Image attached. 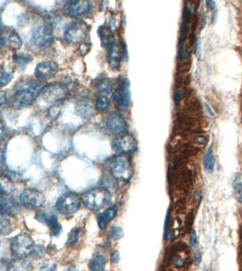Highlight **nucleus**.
<instances>
[{
	"mask_svg": "<svg viewBox=\"0 0 242 271\" xmlns=\"http://www.w3.org/2000/svg\"><path fill=\"white\" fill-rule=\"evenodd\" d=\"M47 84L44 81L33 78L20 79L13 88L9 105L15 109H22L31 106Z\"/></svg>",
	"mask_w": 242,
	"mask_h": 271,
	"instance_id": "1",
	"label": "nucleus"
},
{
	"mask_svg": "<svg viewBox=\"0 0 242 271\" xmlns=\"http://www.w3.org/2000/svg\"><path fill=\"white\" fill-rule=\"evenodd\" d=\"M36 245L26 232H20L10 241V250L16 259H26L34 254Z\"/></svg>",
	"mask_w": 242,
	"mask_h": 271,
	"instance_id": "2",
	"label": "nucleus"
},
{
	"mask_svg": "<svg viewBox=\"0 0 242 271\" xmlns=\"http://www.w3.org/2000/svg\"><path fill=\"white\" fill-rule=\"evenodd\" d=\"M112 201V195L104 188H96L85 193L82 198L86 208L91 210H99L105 208Z\"/></svg>",
	"mask_w": 242,
	"mask_h": 271,
	"instance_id": "3",
	"label": "nucleus"
},
{
	"mask_svg": "<svg viewBox=\"0 0 242 271\" xmlns=\"http://www.w3.org/2000/svg\"><path fill=\"white\" fill-rule=\"evenodd\" d=\"M109 168L116 179L127 181L132 177L130 159L125 155H119L113 158L110 161Z\"/></svg>",
	"mask_w": 242,
	"mask_h": 271,
	"instance_id": "4",
	"label": "nucleus"
},
{
	"mask_svg": "<svg viewBox=\"0 0 242 271\" xmlns=\"http://www.w3.org/2000/svg\"><path fill=\"white\" fill-rule=\"evenodd\" d=\"M88 24L82 20H75L70 22L65 27L64 37L68 43H82L88 33Z\"/></svg>",
	"mask_w": 242,
	"mask_h": 271,
	"instance_id": "5",
	"label": "nucleus"
},
{
	"mask_svg": "<svg viewBox=\"0 0 242 271\" xmlns=\"http://www.w3.org/2000/svg\"><path fill=\"white\" fill-rule=\"evenodd\" d=\"M119 87L112 92V99L115 105L121 110H127L130 105V88L128 79L121 77Z\"/></svg>",
	"mask_w": 242,
	"mask_h": 271,
	"instance_id": "6",
	"label": "nucleus"
},
{
	"mask_svg": "<svg viewBox=\"0 0 242 271\" xmlns=\"http://www.w3.org/2000/svg\"><path fill=\"white\" fill-rule=\"evenodd\" d=\"M20 203L28 210L39 209L44 205L46 198L44 193L36 188L23 190L19 196Z\"/></svg>",
	"mask_w": 242,
	"mask_h": 271,
	"instance_id": "7",
	"label": "nucleus"
},
{
	"mask_svg": "<svg viewBox=\"0 0 242 271\" xmlns=\"http://www.w3.org/2000/svg\"><path fill=\"white\" fill-rule=\"evenodd\" d=\"M81 206L80 198L72 193H64L55 203V208L63 215L73 214Z\"/></svg>",
	"mask_w": 242,
	"mask_h": 271,
	"instance_id": "8",
	"label": "nucleus"
},
{
	"mask_svg": "<svg viewBox=\"0 0 242 271\" xmlns=\"http://www.w3.org/2000/svg\"><path fill=\"white\" fill-rule=\"evenodd\" d=\"M68 89L63 84L55 83L47 85L41 92L42 98L48 103H55L67 97Z\"/></svg>",
	"mask_w": 242,
	"mask_h": 271,
	"instance_id": "9",
	"label": "nucleus"
},
{
	"mask_svg": "<svg viewBox=\"0 0 242 271\" xmlns=\"http://www.w3.org/2000/svg\"><path fill=\"white\" fill-rule=\"evenodd\" d=\"M106 127L111 134L117 136L125 134L127 129V124L122 114L113 112L107 116Z\"/></svg>",
	"mask_w": 242,
	"mask_h": 271,
	"instance_id": "10",
	"label": "nucleus"
},
{
	"mask_svg": "<svg viewBox=\"0 0 242 271\" xmlns=\"http://www.w3.org/2000/svg\"><path fill=\"white\" fill-rule=\"evenodd\" d=\"M54 33L50 26L41 25L35 28L32 34V41L38 48H47L53 43Z\"/></svg>",
	"mask_w": 242,
	"mask_h": 271,
	"instance_id": "11",
	"label": "nucleus"
},
{
	"mask_svg": "<svg viewBox=\"0 0 242 271\" xmlns=\"http://www.w3.org/2000/svg\"><path fill=\"white\" fill-rule=\"evenodd\" d=\"M112 149L119 155L134 152L137 149L135 139L130 134L116 136L112 140Z\"/></svg>",
	"mask_w": 242,
	"mask_h": 271,
	"instance_id": "12",
	"label": "nucleus"
},
{
	"mask_svg": "<svg viewBox=\"0 0 242 271\" xmlns=\"http://www.w3.org/2000/svg\"><path fill=\"white\" fill-rule=\"evenodd\" d=\"M35 218L40 223L46 225L49 228L51 236L58 237L63 231L62 225L59 223L58 217L53 213L44 210H38Z\"/></svg>",
	"mask_w": 242,
	"mask_h": 271,
	"instance_id": "13",
	"label": "nucleus"
},
{
	"mask_svg": "<svg viewBox=\"0 0 242 271\" xmlns=\"http://www.w3.org/2000/svg\"><path fill=\"white\" fill-rule=\"evenodd\" d=\"M91 2L90 1H84V0H73V1H67L65 3L64 9L67 14L71 16H82L88 12L91 9Z\"/></svg>",
	"mask_w": 242,
	"mask_h": 271,
	"instance_id": "14",
	"label": "nucleus"
},
{
	"mask_svg": "<svg viewBox=\"0 0 242 271\" xmlns=\"http://www.w3.org/2000/svg\"><path fill=\"white\" fill-rule=\"evenodd\" d=\"M58 65L56 62L48 60V61L40 62L36 65L35 69V74L37 78L40 80H45L52 78L58 72Z\"/></svg>",
	"mask_w": 242,
	"mask_h": 271,
	"instance_id": "15",
	"label": "nucleus"
},
{
	"mask_svg": "<svg viewBox=\"0 0 242 271\" xmlns=\"http://www.w3.org/2000/svg\"><path fill=\"white\" fill-rule=\"evenodd\" d=\"M106 48L108 50V62L109 67L112 70H117L121 66V52L119 45L114 38Z\"/></svg>",
	"mask_w": 242,
	"mask_h": 271,
	"instance_id": "16",
	"label": "nucleus"
},
{
	"mask_svg": "<svg viewBox=\"0 0 242 271\" xmlns=\"http://www.w3.org/2000/svg\"><path fill=\"white\" fill-rule=\"evenodd\" d=\"M2 35L4 44L10 49V50H19L22 46V40L21 37L18 35L17 32L13 29H7L4 32Z\"/></svg>",
	"mask_w": 242,
	"mask_h": 271,
	"instance_id": "17",
	"label": "nucleus"
},
{
	"mask_svg": "<svg viewBox=\"0 0 242 271\" xmlns=\"http://www.w3.org/2000/svg\"><path fill=\"white\" fill-rule=\"evenodd\" d=\"M117 206L114 205V206L109 207L107 210H104L100 214L97 215V224H98L99 228L102 229V230L106 228L108 224L110 223L113 219L117 216Z\"/></svg>",
	"mask_w": 242,
	"mask_h": 271,
	"instance_id": "18",
	"label": "nucleus"
},
{
	"mask_svg": "<svg viewBox=\"0 0 242 271\" xmlns=\"http://www.w3.org/2000/svg\"><path fill=\"white\" fill-rule=\"evenodd\" d=\"M33 266L26 259H15L9 262L6 271H32Z\"/></svg>",
	"mask_w": 242,
	"mask_h": 271,
	"instance_id": "19",
	"label": "nucleus"
},
{
	"mask_svg": "<svg viewBox=\"0 0 242 271\" xmlns=\"http://www.w3.org/2000/svg\"><path fill=\"white\" fill-rule=\"evenodd\" d=\"M14 183L10 177L6 175H0V194L8 196L14 191Z\"/></svg>",
	"mask_w": 242,
	"mask_h": 271,
	"instance_id": "20",
	"label": "nucleus"
},
{
	"mask_svg": "<svg viewBox=\"0 0 242 271\" xmlns=\"http://www.w3.org/2000/svg\"><path fill=\"white\" fill-rule=\"evenodd\" d=\"M203 166H204L205 171L208 173H213L215 171V157L212 145L208 148L205 153L204 157H203Z\"/></svg>",
	"mask_w": 242,
	"mask_h": 271,
	"instance_id": "21",
	"label": "nucleus"
},
{
	"mask_svg": "<svg viewBox=\"0 0 242 271\" xmlns=\"http://www.w3.org/2000/svg\"><path fill=\"white\" fill-rule=\"evenodd\" d=\"M232 182L237 201L242 204V173L238 172L233 175Z\"/></svg>",
	"mask_w": 242,
	"mask_h": 271,
	"instance_id": "22",
	"label": "nucleus"
},
{
	"mask_svg": "<svg viewBox=\"0 0 242 271\" xmlns=\"http://www.w3.org/2000/svg\"><path fill=\"white\" fill-rule=\"evenodd\" d=\"M12 230V222L9 215L0 213V235H9Z\"/></svg>",
	"mask_w": 242,
	"mask_h": 271,
	"instance_id": "23",
	"label": "nucleus"
},
{
	"mask_svg": "<svg viewBox=\"0 0 242 271\" xmlns=\"http://www.w3.org/2000/svg\"><path fill=\"white\" fill-rule=\"evenodd\" d=\"M94 87L97 88V90L103 92L104 94H109L112 92L113 85L112 81L107 78L99 79L94 82Z\"/></svg>",
	"mask_w": 242,
	"mask_h": 271,
	"instance_id": "24",
	"label": "nucleus"
},
{
	"mask_svg": "<svg viewBox=\"0 0 242 271\" xmlns=\"http://www.w3.org/2000/svg\"><path fill=\"white\" fill-rule=\"evenodd\" d=\"M105 257L102 254H98L91 261L90 270L91 271H104L105 269Z\"/></svg>",
	"mask_w": 242,
	"mask_h": 271,
	"instance_id": "25",
	"label": "nucleus"
},
{
	"mask_svg": "<svg viewBox=\"0 0 242 271\" xmlns=\"http://www.w3.org/2000/svg\"><path fill=\"white\" fill-rule=\"evenodd\" d=\"M76 109L77 112L83 117H88L90 114H92V111H93L92 106L89 102H87V101L80 102L77 105Z\"/></svg>",
	"mask_w": 242,
	"mask_h": 271,
	"instance_id": "26",
	"label": "nucleus"
},
{
	"mask_svg": "<svg viewBox=\"0 0 242 271\" xmlns=\"http://www.w3.org/2000/svg\"><path fill=\"white\" fill-rule=\"evenodd\" d=\"M109 100L105 95H98L96 98V108L99 111L106 110L109 107Z\"/></svg>",
	"mask_w": 242,
	"mask_h": 271,
	"instance_id": "27",
	"label": "nucleus"
},
{
	"mask_svg": "<svg viewBox=\"0 0 242 271\" xmlns=\"http://www.w3.org/2000/svg\"><path fill=\"white\" fill-rule=\"evenodd\" d=\"M13 74L11 72H6L0 76V89L7 86L12 81Z\"/></svg>",
	"mask_w": 242,
	"mask_h": 271,
	"instance_id": "28",
	"label": "nucleus"
},
{
	"mask_svg": "<svg viewBox=\"0 0 242 271\" xmlns=\"http://www.w3.org/2000/svg\"><path fill=\"white\" fill-rule=\"evenodd\" d=\"M80 228H74L71 231L69 232L68 237H67V245H72L75 243L78 240L80 237Z\"/></svg>",
	"mask_w": 242,
	"mask_h": 271,
	"instance_id": "29",
	"label": "nucleus"
},
{
	"mask_svg": "<svg viewBox=\"0 0 242 271\" xmlns=\"http://www.w3.org/2000/svg\"><path fill=\"white\" fill-rule=\"evenodd\" d=\"M109 232H110L109 233H110L111 237L114 238V240H119L123 236V231H122V229L121 227H112Z\"/></svg>",
	"mask_w": 242,
	"mask_h": 271,
	"instance_id": "30",
	"label": "nucleus"
},
{
	"mask_svg": "<svg viewBox=\"0 0 242 271\" xmlns=\"http://www.w3.org/2000/svg\"><path fill=\"white\" fill-rule=\"evenodd\" d=\"M193 248V259L194 264L196 266H199L202 261V254L198 245L195 246Z\"/></svg>",
	"mask_w": 242,
	"mask_h": 271,
	"instance_id": "31",
	"label": "nucleus"
},
{
	"mask_svg": "<svg viewBox=\"0 0 242 271\" xmlns=\"http://www.w3.org/2000/svg\"><path fill=\"white\" fill-rule=\"evenodd\" d=\"M56 269V265L52 263H45L40 267L38 271H55Z\"/></svg>",
	"mask_w": 242,
	"mask_h": 271,
	"instance_id": "32",
	"label": "nucleus"
},
{
	"mask_svg": "<svg viewBox=\"0 0 242 271\" xmlns=\"http://www.w3.org/2000/svg\"><path fill=\"white\" fill-rule=\"evenodd\" d=\"M170 209H168L167 212H166V220L165 223H164V238H166L167 236L168 231H169V218H170Z\"/></svg>",
	"mask_w": 242,
	"mask_h": 271,
	"instance_id": "33",
	"label": "nucleus"
},
{
	"mask_svg": "<svg viewBox=\"0 0 242 271\" xmlns=\"http://www.w3.org/2000/svg\"><path fill=\"white\" fill-rule=\"evenodd\" d=\"M31 57H28V55H23V54L22 55H17L16 56V61L18 63L22 64V62H25V63H27L28 62L31 61L32 58Z\"/></svg>",
	"mask_w": 242,
	"mask_h": 271,
	"instance_id": "34",
	"label": "nucleus"
},
{
	"mask_svg": "<svg viewBox=\"0 0 242 271\" xmlns=\"http://www.w3.org/2000/svg\"><path fill=\"white\" fill-rule=\"evenodd\" d=\"M189 241L190 244H191V245L193 247L198 245V235L196 230H193L192 233L191 234Z\"/></svg>",
	"mask_w": 242,
	"mask_h": 271,
	"instance_id": "35",
	"label": "nucleus"
},
{
	"mask_svg": "<svg viewBox=\"0 0 242 271\" xmlns=\"http://www.w3.org/2000/svg\"><path fill=\"white\" fill-rule=\"evenodd\" d=\"M201 40L199 37H198L196 39V45H195V53H196V56L198 58H199L200 55H201Z\"/></svg>",
	"mask_w": 242,
	"mask_h": 271,
	"instance_id": "36",
	"label": "nucleus"
},
{
	"mask_svg": "<svg viewBox=\"0 0 242 271\" xmlns=\"http://www.w3.org/2000/svg\"><path fill=\"white\" fill-rule=\"evenodd\" d=\"M111 258H112V262L113 263H115V264H117V263L120 262V253H119V251H114V252H112V257H111Z\"/></svg>",
	"mask_w": 242,
	"mask_h": 271,
	"instance_id": "37",
	"label": "nucleus"
},
{
	"mask_svg": "<svg viewBox=\"0 0 242 271\" xmlns=\"http://www.w3.org/2000/svg\"><path fill=\"white\" fill-rule=\"evenodd\" d=\"M204 105L205 107H206V112H208V114H209L210 116L213 117V116L215 115L214 111H213V108H212L211 105L207 102H205Z\"/></svg>",
	"mask_w": 242,
	"mask_h": 271,
	"instance_id": "38",
	"label": "nucleus"
},
{
	"mask_svg": "<svg viewBox=\"0 0 242 271\" xmlns=\"http://www.w3.org/2000/svg\"><path fill=\"white\" fill-rule=\"evenodd\" d=\"M5 134V128L4 124H3L2 121L0 119V142L4 138Z\"/></svg>",
	"mask_w": 242,
	"mask_h": 271,
	"instance_id": "39",
	"label": "nucleus"
},
{
	"mask_svg": "<svg viewBox=\"0 0 242 271\" xmlns=\"http://www.w3.org/2000/svg\"><path fill=\"white\" fill-rule=\"evenodd\" d=\"M206 4L209 9L213 10L215 9V7H216V2H215V1L209 0V1H206Z\"/></svg>",
	"mask_w": 242,
	"mask_h": 271,
	"instance_id": "40",
	"label": "nucleus"
},
{
	"mask_svg": "<svg viewBox=\"0 0 242 271\" xmlns=\"http://www.w3.org/2000/svg\"><path fill=\"white\" fill-rule=\"evenodd\" d=\"M6 100H7V97H6V92H0V105L6 102Z\"/></svg>",
	"mask_w": 242,
	"mask_h": 271,
	"instance_id": "41",
	"label": "nucleus"
},
{
	"mask_svg": "<svg viewBox=\"0 0 242 271\" xmlns=\"http://www.w3.org/2000/svg\"><path fill=\"white\" fill-rule=\"evenodd\" d=\"M203 198V191L202 190H198L194 194V198L196 201H199Z\"/></svg>",
	"mask_w": 242,
	"mask_h": 271,
	"instance_id": "42",
	"label": "nucleus"
},
{
	"mask_svg": "<svg viewBox=\"0 0 242 271\" xmlns=\"http://www.w3.org/2000/svg\"><path fill=\"white\" fill-rule=\"evenodd\" d=\"M90 45H88V44L87 43L83 44V45H82V46L80 47L81 54H82V55H83L84 51H86V53H87V51L90 50Z\"/></svg>",
	"mask_w": 242,
	"mask_h": 271,
	"instance_id": "43",
	"label": "nucleus"
},
{
	"mask_svg": "<svg viewBox=\"0 0 242 271\" xmlns=\"http://www.w3.org/2000/svg\"><path fill=\"white\" fill-rule=\"evenodd\" d=\"M3 45H4V40H3L2 35L0 33V50L2 48Z\"/></svg>",
	"mask_w": 242,
	"mask_h": 271,
	"instance_id": "44",
	"label": "nucleus"
},
{
	"mask_svg": "<svg viewBox=\"0 0 242 271\" xmlns=\"http://www.w3.org/2000/svg\"><path fill=\"white\" fill-rule=\"evenodd\" d=\"M64 271H79L77 270L76 268L69 267V268H67V269H65V270Z\"/></svg>",
	"mask_w": 242,
	"mask_h": 271,
	"instance_id": "45",
	"label": "nucleus"
},
{
	"mask_svg": "<svg viewBox=\"0 0 242 271\" xmlns=\"http://www.w3.org/2000/svg\"><path fill=\"white\" fill-rule=\"evenodd\" d=\"M199 140H200V139H198V138L197 141H199ZM201 141H205L204 140V138H203H203H202V139H201ZM198 143H202V144H203V143L202 142V141H199V142H198Z\"/></svg>",
	"mask_w": 242,
	"mask_h": 271,
	"instance_id": "46",
	"label": "nucleus"
},
{
	"mask_svg": "<svg viewBox=\"0 0 242 271\" xmlns=\"http://www.w3.org/2000/svg\"><path fill=\"white\" fill-rule=\"evenodd\" d=\"M0 247H1V240H0Z\"/></svg>",
	"mask_w": 242,
	"mask_h": 271,
	"instance_id": "47",
	"label": "nucleus"
}]
</instances>
